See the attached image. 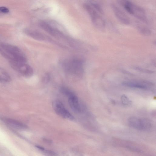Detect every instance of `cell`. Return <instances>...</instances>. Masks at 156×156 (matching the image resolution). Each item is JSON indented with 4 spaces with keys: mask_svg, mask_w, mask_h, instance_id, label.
<instances>
[{
    "mask_svg": "<svg viewBox=\"0 0 156 156\" xmlns=\"http://www.w3.org/2000/svg\"><path fill=\"white\" fill-rule=\"evenodd\" d=\"M50 76L48 74H46L44 76L43 80L44 82L45 83H48L50 80Z\"/></svg>",
    "mask_w": 156,
    "mask_h": 156,
    "instance_id": "cell-19",
    "label": "cell"
},
{
    "mask_svg": "<svg viewBox=\"0 0 156 156\" xmlns=\"http://www.w3.org/2000/svg\"><path fill=\"white\" fill-rule=\"evenodd\" d=\"M24 32L28 36L38 40L43 41L48 39L42 33L33 29L27 28L25 30Z\"/></svg>",
    "mask_w": 156,
    "mask_h": 156,
    "instance_id": "cell-13",
    "label": "cell"
},
{
    "mask_svg": "<svg viewBox=\"0 0 156 156\" xmlns=\"http://www.w3.org/2000/svg\"><path fill=\"white\" fill-rule=\"evenodd\" d=\"M111 6L113 12L117 19L123 24H129L130 20L126 14L115 5L112 4Z\"/></svg>",
    "mask_w": 156,
    "mask_h": 156,
    "instance_id": "cell-10",
    "label": "cell"
},
{
    "mask_svg": "<svg viewBox=\"0 0 156 156\" xmlns=\"http://www.w3.org/2000/svg\"><path fill=\"white\" fill-rule=\"evenodd\" d=\"M68 103L71 109L74 112L78 113L81 112L78 99L75 94L68 98Z\"/></svg>",
    "mask_w": 156,
    "mask_h": 156,
    "instance_id": "cell-12",
    "label": "cell"
},
{
    "mask_svg": "<svg viewBox=\"0 0 156 156\" xmlns=\"http://www.w3.org/2000/svg\"><path fill=\"white\" fill-rule=\"evenodd\" d=\"M140 31L144 34H149L150 33V31L148 29L144 28H139Z\"/></svg>",
    "mask_w": 156,
    "mask_h": 156,
    "instance_id": "cell-18",
    "label": "cell"
},
{
    "mask_svg": "<svg viewBox=\"0 0 156 156\" xmlns=\"http://www.w3.org/2000/svg\"><path fill=\"white\" fill-rule=\"evenodd\" d=\"M9 12V9L5 7H0V12L2 13H7Z\"/></svg>",
    "mask_w": 156,
    "mask_h": 156,
    "instance_id": "cell-17",
    "label": "cell"
},
{
    "mask_svg": "<svg viewBox=\"0 0 156 156\" xmlns=\"http://www.w3.org/2000/svg\"><path fill=\"white\" fill-rule=\"evenodd\" d=\"M122 4L125 9L129 14L142 21H147L146 12L142 8L129 1H124Z\"/></svg>",
    "mask_w": 156,
    "mask_h": 156,
    "instance_id": "cell-5",
    "label": "cell"
},
{
    "mask_svg": "<svg viewBox=\"0 0 156 156\" xmlns=\"http://www.w3.org/2000/svg\"><path fill=\"white\" fill-rule=\"evenodd\" d=\"M36 147L38 148L39 149L41 150H44V149L42 147L39 146H36Z\"/></svg>",
    "mask_w": 156,
    "mask_h": 156,
    "instance_id": "cell-21",
    "label": "cell"
},
{
    "mask_svg": "<svg viewBox=\"0 0 156 156\" xmlns=\"http://www.w3.org/2000/svg\"><path fill=\"white\" fill-rule=\"evenodd\" d=\"M121 99L122 103L124 105L129 106L131 104V101L128 97L125 94L122 95Z\"/></svg>",
    "mask_w": 156,
    "mask_h": 156,
    "instance_id": "cell-16",
    "label": "cell"
},
{
    "mask_svg": "<svg viewBox=\"0 0 156 156\" xmlns=\"http://www.w3.org/2000/svg\"><path fill=\"white\" fill-rule=\"evenodd\" d=\"M39 25L43 30L53 36L59 38H63L64 37L62 32L46 22H41Z\"/></svg>",
    "mask_w": 156,
    "mask_h": 156,
    "instance_id": "cell-9",
    "label": "cell"
},
{
    "mask_svg": "<svg viewBox=\"0 0 156 156\" xmlns=\"http://www.w3.org/2000/svg\"><path fill=\"white\" fill-rule=\"evenodd\" d=\"M1 119L8 126L14 129L22 130L25 129L27 128L24 124L15 119L5 118Z\"/></svg>",
    "mask_w": 156,
    "mask_h": 156,
    "instance_id": "cell-11",
    "label": "cell"
},
{
    "mask_svg": "<svg viewBox=\"0 0 156 156\" xmlns=\"http://www.w3.org/2000/svg\"><path fill=\"white\" fill-rule=\"evenodd\" d=\"M10 64L14 69L20 73L24 77H29L32 76L33 74L32 68L26 63L10 62Z\"/></svg>",
    "mask_w": 156,
    "mask_h": 156,
    "instance_id": "cell-7",
    "label": "cell"
},
{
    "mask_svg": "<svg viewBox=\"0 0 156 156\" xmlns=\"http://www.w3.org/2000/svg\"><path fill=\"white\" fill-rule=\"evenodd\" d=\"M52 107L56 113L60 117L71 120L74 119L73 116L60 101H54L52 103Z\"/></svg>",
    "mask_w": 156,
    "mask_h": 156,
    "instance_id": "cell-8",
    "label": "cell"
},
{
    "mask_svg": "<svg viewBox=\"0 0 156 156\" xmlns=\"http://www.w3.org/2000/svg\"><path fill=\"white\" fill-rule=\"evenodd\" d=\"M11 79L10 76L7 72L0 67V81L8 82Z\"/></svg>",
    "mask_w": 156,
    "mask_h": 156,
    "instance_id": "cell-14",
    "label": "cell"
},
{
    "mask_svg": "<svg viewBox=\"0 0 156 156\" xmlns=\"http://www.w3.org/2000/svg\"><path fill=\"white\" fill-rule=\"evenodd\" d=\"M0 54L10 62L26 63L27 58L18 47L0 41Z\"/></svg>",
    "mask_w": 156,
    "mask_h": 156,
    "instance_id": "cell-1",
    "label": "cell"
},
{
    "mask_svg": "<svg viewBox=\"0 0 156 156\" xmlns=\"http://www.w3.org/2000/svg\"><path fill=\"white\" fill-rule=\"evenodd\" d=\"M45 151L46 153L51 155L54 156L56 155V154L55 153L51 151L47 150Z\"/></svg>",
    "mask_w": 156,
    "mask_h": 156,
    "instance_id": "cell-20",
    "label": "cell"
},
{
    "mask_svg": "<svg viewBox=\"0 0 156 156\" xmlns=\"http://www.w3.org/2000/svg\"><path fill=\"white\" fill-rule=\"evenodd\" d=\"M59 90L60 92L62 94L68 98L75 94L71 90L65 87H61L60 88Z\"/></svg>",
    "mask_w": 156,
    "mask_h": 156,
    "instance_id": "cell-15",
    "label": "cell"
},
{
    "mask_svg": "<svg viewBox=\"0 0 156 156\" xmlns=\"http://www.w3.org/2000/svg\"><path fill=\"white\" fill-rule=\"evenodd\" d=\"M122 84L130 88L147 90H152L154 86L153 83L150 82L134 80L124 81Z\"/></svg>",
    "mask_w": 156,
    "mask_h": 156,
    "instance_id": "cell-6",
    "label": "cell"
},
{
    "mask_svg": "<svg viewBox=\"0 0 156 156\" xmlns=\"http://www.w3.org/2000/svg\"><path fill=\"white\" fill-rule=\"evenodd\" d=\"M127 121L129 126L140 130L149 131L153 126L151 120L145 117L131 116L128 119Z\"/></svg>",
    "mask_w": 156,
    "mask_h": 156,
    "instance_id": "cell-4",
    "label": "cell"
},
{
    "mask_svg": "<svg viewBox=\"0 0 156 156\" xmlns=\"http://www.w3.org/2000/svg\"><path fill=\"white\" fill-rule=\"evenodd\" d=\"M83 62L81 59L73 58L64 61L63 65L65 69L72 74L79 75L83 70Z\"/></svg>",
    "mask_w": 156,
    "mask_h": 156,
    "instance_id": "cell-3",
    "label": "cell"
},
{
    "mask_svg": "<svg viewBox=\"0 0 156 156\" xmlns=\"http://www.w3.org/2000/svg\"><path fill=\"white\" fill-rule=\"evenodd\" d=\"M84 7L95 26L100 30L104 29L105 23L101 15L102 10L99 5L95 2H90L85 4Z\"/></svg>",
    "mask_w": 156,
    "mask_h": 156,
    "instance_id": "cell-2",
    "label": "cell"
}]
</instances>
